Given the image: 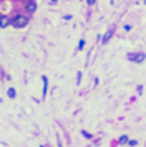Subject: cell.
I'll return each mask as SVG.
<instances>
[{
    "instance_id": "3957f363",
    "label": "cell",
    "mask_w": 146,
    "mask_h": 147,
    "mask_svg": "<svg viewBox=\"0 0 146 147\" xmlns=\"http://www.w3.org/2000/svg\"><path fill=\"white\" fill-rule=\"evenodd\" d=\"M145 53H136V55H130V60H133L134 63H143L145 61Z\"/></svg>"
},
{
    "instance_id": "9c48e42d",
    "label": "cell",
    "mask_w": 146,
    "mask_h": 147,
    "mask_svg": "<svg viewBox=\"0 0 146 147\" xmlns=\"http://www.w3.org/2000/svg\"><path fill=\"white\" fill-rule=\"evenodd\" d=\"M83 47H85V41L81 40V41H80V43H78V50H81V48H83Z\"/></svg>"
},
{
    "instance_id": "277c9868",
    "label": "cell",
    "mask_w": 146,
    "mask_h": 147,
    "mask_svg": "<svg viewBox=\"0 0 146 147\" xmlns=\"http://www.w3.org/2000/svg\"><path fill=\"white\" fill-rule=\"evenodd\" d=\"M10 23H12V22H10L8 17H0V28H7Z\"/></svg>"
},
{
    "instance_id": "6da1fadb",
    "label": "cell",
    "mask_w": 146,
    "mask_h": 147,
    "mask_svg": "<svg viewBox=\"0 0 146 147\" xmlns=\"http://www.w3.org/2000/svg\"><path fill=\"white\" fill-rule=\"evenodd\" d=\"M27 23H28V18L23 17V15H18V17H15L12 22V27L13 28H23L27 27Z\"/></svg>"
},
{
    "instance_id": "30bf717a",
    "label": "cell",
    "mask_w": 146,
    "mask_h": 147,
    "mask_svg": "<svg viewBox=\"0 0 146 147\" xmlns=\"http://www.w3.org/2000/svg\"><path fill=\"white\" fill-rule=\"evenodd\" d=\"M126 144H128V146H136L138 142H136V140H130V142H126Z\"/></svg>"
},
{
    "instance_id": "8992f818",
    "label": "cell",
    "mask_w": 146,
    "mask_h": 147,
    "mask_svg": "<svg viewBox=\"0 0 146 147\" xmlns=\"http://www.w3.org/2000/svg\"><path fill=\"white\" fill-rule=\"evenodd\" d=\"M46 86H48V80H46V76H43V96L46 94Z\"/></svg>"
},
{
    "instance_id": "5b68a950",
    "label": "cell",
    "mask_w": 146,
    "mask_h": 147,
    "mask_svg": "<svg viewBox=\"0 0 146 147\" xmlns=\"http://www.w3.org/2000/svg\"><path fill=\"white\" fill-rule=\"evenodd\" d=\"M15 94H17V93H15V89H13V88H10V89L7 91V96H8V98H12V99L15 98Z\"/></svg>"
},
{
    "instance_id": "7a4b0ae2",
    "label": "cell",
    "mask_w": 146,
    "mask_h": 147,
    "mask_svg": "<svg viewBox=\"0 0 146 147\" xmlns=\"http://www.w3.org/2000/svg\"><path fill=\"white\" fill-rule=\"evenodd\" d=\"M25 10H28L30 13L35 12V10H37V2H35V0H27L25 2Z\"/></svg>"
},
{
    "instance_id": "7c38bea8",
    "label": "cell",
    "mask_w": 146,
    "mask_h": 147,
    "mask_svg": "<svg viewBox=\"0 0 146 147\" xmlns=\"http://www.w3.org/2000/svg\"><path fill=\"white\" fill-rule=\"evenodd\" d=\"M0 78H2V74H0Z\"/></svg>"
},
{
    "instance_id": "ba28073f",
    "label": "cell",
    "mask_w": 146,
    "mask_h": 147,
    "mask_svg": "<svg viewBox=\"0 0 146 147\" xmlns=\"http://www.w3.org/2000/svg\"><path fill=\"white\" fill-rule=\"evenodd\" d=\"M126 140H128V137H126V136H123V137L119 139V142H121V144H126Z\"/></svg>"
},
{
    "instance_id": "8fae6325",
    "label": "cell",
    "mask_w": 146,
    "mask_h": 147,
    "mask_svg": "<svg viewBox=\"0 0 146 147\" xmlns=\"http://www.w3.org/2000/svg\"><path fill=\"white\" fill-rule=\"evenodd\" d=\"M86 2H88V5H95V2H96V0H86Z\"/></svg>"
},
{
    "instance_id": "52a82bcc",
    "label": "cell",
    "mask_w": 146,
    "mask_h": 147,
    "mask_svg": "<svg viewBox=\"0 0 146 147\" xmlns=\"http://www.w3.org/2000/svg\"><path fill=\"white\" fill-rule=\"evenodd\" d=\"M110 36H111V32H108V33L105 35V38H103V41H108V38H110Z\"/></svg>"
}]
</instances>
